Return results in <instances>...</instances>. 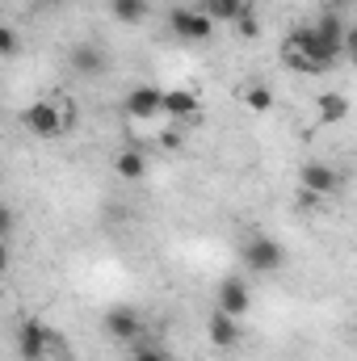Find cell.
I'll return each mask as SVG.
<instances>
[{
	"instance_id": "obj_1",
	"label": "cell",
	"mask_w": 357,
	"mask_h": 361,
	"mask_svg": "<svg viewBox=\"0 0 357 361\" xmlns=\"http://www.w3.org/2000/svg\"><path fill=\"white\" fill-rule=\"evenodd\" d=\"M169 30L185 38V42H206L214 34V21L202 13V8H173L169 13Z\"/></svg>"
},
{
	"instance_id": "obj_2",
	"label": "cell",
	"mask_w": 357,
	"mask_h": 361,
	"mask_svg": "<svg viewBox=\"0 0 357 361\" xmlns=\"http://www.w3.org/2000/svg\"><path fill=\"white\" fill-rule=\"evenodd\" d=\"M282 261H286V252H282V244L269 240V235H253V240L244 244V265L253 273H277Z\"/></svg>"
},
{
	"instance_id": "obj_3",
	"label": "cell",
	"mask_w": 357,
	"mask_h": 361,
	"mask_svg": "<svg viewBox=\"0 0 357 361\" xmlns=\"http://www.w3.org/2000/svg\"><path fill=\"white\" fill-rule=\"evenodd\" d=\"M51 328L47 324H38V319H21V328H17V353L21 361H42L51 353Z\"/></svg>"
},
{
	"instance_id": "obj_4",
	"label": "cell",
	"mask_w": 357,
	"mask_h": 361,
	"mask_svg": "<svg viewBox=\"0 0 357 361\" xmlns=\"http://www.w3.org/2000/svg\"><path fill=\"white\" fill-rule=\"evenodd\" d=\"M101 324H105V332H109L114 341H122V345H135V341L143 336V315L131 311V307H109V311L101 315Z\"/></svg>"
},
{
	"instance_id": "obj_5",
	"label": "cell",
	"mask_w": 357,
	"mask_h": 361,
	"mask_svg": "<svg viewBox=\"0 0 357 361\" xmlns=\"http://www.w3.org/2000/svg\"><path fill=\"white\" fill-rule=\"evenodd\" d=\"M25 126H30L38 139H55V135L68 130V126H63V109L51 105V101H34V105L25 109Z\"/></svg>"
},
{
	"instance_id": "obj_6",
	"label": "cell",
	"mask_w": 357,
	"mask_h": 361,
	"mask_svg": "<svg viewBox=\"0 0 357 361\" xmlns=\"http://www.w3.org/2000/svg\"><path fill=\"white\" fill-rule=\"evenodd\" d=\"M298 180H303V189L315 193V197H332V193L341 189V173H337L332 164H324V160L303 164V169H298Z\"/></svg>"
},
{
	"instance_id": "obj_7",
	"label": "cell",
	"mask_w": 357,
	"mask_h": 361,
	"mask_svg": "<svg viewBox=\"0 0 357 361\" xmlns=\"http://www.w3.org/2000/svg\"><path fill=\"white\" fill-rule=\"evenodd\" d=\"M126 114L131 118H156V114H164V92L152 89V85L131 89L126 92Z\"/></svg>"
},
{
	"instance_id": "obj_8",
	"label": "cell",
	"mask_w": 357,
	"mask_h": 361,
	"mask_svg": "<svg viewBox=\"0 0 357 361\" xmlns=\"http://www.w3.org/2000/svg\"><path fill=\"white\" fill-rule=\"evenodd\" d=\"M248 307H253L248 281H240V277H227V281L219 286V311H227V315H244Z\"/></svg>"
},
{
	"instance_id": "obj_9",
	"label": "cell",
	"mask_w": 357,
	"mask_h": 361,
	"mask_svg": "<svg viewBox=\"0 0 357 361\" xmlns=\"http://www.w3.org/2000/svg\"><path fill=\"white\" fill-rule=\"evenodd\" d=\"M105 68H109V59H105V51H101L97 42L72 47V72H76V76H101Z\"/></svg>"
},
{
	"instance_id": "obj_10",
	"label": "cell",
	"mask_w": 357,
	"mask_h": 361,
	"mask_svg": "<svg viewBox=\"0 0 357 361\" xmlns=\"http://www.w3.org/2000/svg\"><path fill=\"white\" fill-rule=\"evenodd\" d=\"M206 332H210V341H214L219 349H236V345H240V324H236V315H227V311H214V315L206 319Z\"/></svg>"
},
{
	"instance_id": "obj_11",
	"label": "cell",
	"mask_w": 357,
	"mask_h": 361,
	"mask_svg": "<svg viewBox=\"0 0 357 361\" xmlns=\"http://www.w3.org/2000/svg\"><path fill=\"white\" fill-rule=\"evenodd\" d=\"M198 109H202V101H198L193 92H185V89L164 92V114H169V118H193Z\"/></svg>"
},
{
	"instance_id": "obj_12",
	"label": "cell",
	"mask_w": 357,
	"mask_h": 361,
	"mask_svg": "<svg viewBox=\"0 0 357 361\" xmlns=\"http://www.w3.org/2000/svg\"><path fill=\"white\" fill-rule=\"evenodd\" d=\"M315 30L324 34V42H328V47H332L337 55H345V34H349V25H345V21H341L337 13H324V17L315 21Z\"/></svg>"
},
{
	"instance_id": "obj_13",
	"label": "cell",
	"mask_w": 357,
	"mask_h": 361,
	"mask_svg": "<svg viewBox=\"0 0 357 361\" xmlns=\"http://www.w3.org/2000/svg\"><path fill=\"white\" fill-rule=\"evenodd\" d=\"M114 169H118L122 180H143L147 177V160H143V152H135V147H126V152L114 160Z\"/></svg>"
},
{
	"instance_id": "obj_14",
	"label": "cell",
	"mask_w": 357,
	"mask_h": 361,
	"mask_svg": "<svg viewBox=\"0 0 357 361\" xmlns=\"http://www.w3.org/2000/svg\"><path fill=\"white\" fill-rule=\"evenodd\" d=\"M202 13H206L210 21H240V17L248 13V4H244V0H206Z\"/></svg>"
},
{
	"instance_id": "obj_15",
	"label": "cell",
	"mask_w": 357,
	"mask_h": 361,
	"mask_svg": "<svg viewBox=\"0 0 357 361\" xmlns=\"http://www.w3.org/2000/svg\"><path fill=\"white\" fill-rule=\"evenodd\" d=\"M109 13H114V21H122V25H139V21L147 17V0H109Z\"/></svg>"
},
{
	"instance_id": "obj_16",
	"label": "cell",
	"mask_w": 357,
	"mask_h": 361,
	"mask_svg": "<svg viewBox=\"0 0 357 361\" xmlns=\"http://www.w3.org/2000/svg\"><path fill=\"white\" fill-rule=\"evenodd\" d=\"M320 118H324V122H341V118H349V97H341V92H324V97H320Z\"/></svg>"
},
{
	"instance_id": "obj_17",
	"label": "cell",
	"mask_w": 357,
	"mask_h": 361,
	"mask_svg": "<svg viewBox=\"0 0 357 361\" xmlns=\"http://www.w3.org/2000/svg\"><path fill=\"white\" fill-rule=\"evenodd\" d=\"M273 101H277L273 89L261 85V80H257V85H248V92H244V105H248L253 114H269V109H273Z\"/></svg>"
},
{
	"instance_id": "obj_18",
	"label": "cell",
	"mask_w": 357,
	"mask_h": 361,
	"mask_svg": "<svg viewBox=\"0 0 357 361\" xmlns=\"http://www.w3.org/2000/svg\"><path fill=\"white\" fill-rule=\"evenodd\" d=\"M0 51H4V55H17V51H21V47H17V30H13V25H4V30H0Z\"/></svg>"
},
{
	"instance_id": "obj_19",
	"label": "cell",
	"mask_w": 357,
	"mask_h": 361,
	"mask_svg": "<svg viewBox=\"0 0 357 361\" xmlns=\"http://www.w3.org/2000/svg\"><path fill=\"white\" fill-rule=\"evenodd\" d=\"M59 109H63V126L72 130V126L80 122V114H76V101H59Z\"/></svg>"
},
{
	"instance_id": "obj_20",
	"label": "cell",
	"mask_w": 357,
	"mask_h": 361,
	"mask_svg": "<svg viewBox=\"0 0 357 361\" xmlns=\"http://www.w3.org/2000/svg\"><path fill=\"white\" fill-rule=\"evenodd\" d=\"M160 147H164V152H181V135L177 130H164V135H160Z\"/></svg>"
},
{
	"instance_id": "obj_21",
	"label": "cell",
	"mask_w": 357,
	"mask_h": 361,
	"mask_svg": "<svg viewBox=\"0 0 357 361\" xmlns=\"http://www.w3.org/2000/svg\"><path fill=\"white\" fill-rule=\"evenodd\" d=\"M236 25H240V34H244V38H257V21H253V13H244Z\"/></svg>"
},
{
	"instance_id": "obj_22",
	"label": "cell",
	"mask_w": 357,
	"mask_h": 361,
	"mask_svg": "<svg viewBox=\"0 0 357 361\" xmlns=\"http://www.w3.org/2000/svg\"><path fill=\"white\" fill-rule=\"evenodd\" d=\"M135 361H169V357H164L160 349H147V345H143V349L135 353Z\"/></svg>"
},
{
	"instance_id": "obj_23",
	"label": "cell",
	"mask_w": 357,
	"mask_h": 361,
	"mask_svg": "<svg viewBox=\"0 0 357 361\" xmlns=\"http://www.w3.org/2000/svg\"><path fill=\"white\" fill-rule=\"evenodd\" d=\"M345 55H349V59L357 63V25L349 30V34H345Z\"/></svg>"
},
{
	"instance_id": "obj_24",
	"label": "cell",
	"mask_w": 357,
	"mask_h": 361,
	"mask_svg": "<svg viewBox=\"0 0 357 361\" xmlns=\"http://www.w3.org/2000/svg\"><path fill=\"white\" fill-rule=\"evenodd\" d=\"M337 4H357V0H337Z\"/></svg>"
}]
</instances>
